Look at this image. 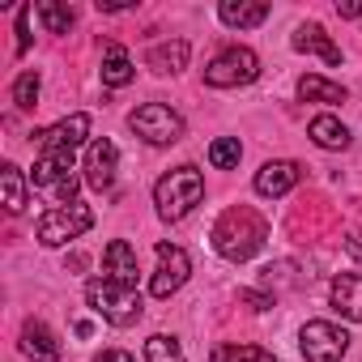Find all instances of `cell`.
<instances>
[{"mask_svg": "<svg viewBox=\"0 0 362 362\" xmlns=\"http://www.w3.org/2000/svg\"><path fill=\"white\" fill-rule=\"evenodd\" d=\"M264 239H269V222H264L256 209H247V205L226 209V214L218 218V226H214V252H218L222 260H230V264L252 260V256L264 247Z\"/></svg>", "mask_w": 362, "mask_h": 362, "instance_id": "obj_1", "label": "cell"}, {"mask_svg": "<svg viewBox=\"0 0 362 362\" xmlns=\"http://www.w3.org/2000/svg\"><path fill=\"white\" fill-rule=\"evenodd\" d=\"M201 197H205V175L197 166H175L153 188V205H158L162 222H184L201 205Z\"/></svg>", "mask_w": 362, "mask_h": 362, "instance_id": "obj_2", "label": "cell"}, {"mask_svg": "<svg viewBox=\"0 0 362 362\" xmlns=\"http://www.w3.org/2000/svg\"><path fill=\"white\" fill-rule=\"evenodd\" d=\"M86 303H90V311L94 315H103L107 324H115V328H128V324H136L141 320V294H136V286H124V281H111V277H98V281H90L86 286Z\"/></svg>", "mask_w": 362, "mask_h": 362, "instance_id": "obj_3", "label": "cell"}, {"mask_svg": "<svg viewBox=\"0 0 362 362\" xmlns=\"http://www.w3.org/2000/svg\"><path fill=\"white\" fill-rule=\"evenodd\" d=\"M73 153L77 149H39L35 170H30V184L52 192L60 205H77V175H73Z\"/></svg>", "mask_w": 362, "mask_h": 362, "instance_id": "obj_4", "label": "cell"}, {"mask_svg": "<svg viewBox=\"0 0 362 362\" xmlns=\"http://www.w3.org/2000/svg\"><path fill=\"white\" fill-rule=\"evenodd\" d=\"M260 77V56L252 47H226L209 60L205 69V86L214 90H235V86H252Z\"/></svg>", "mask_w": 362, "mask_h": 362, "instance_id": "obj_5", "label": "cell"}, {"mask_svg": "<svg viewBox=\"0 0 362 362\" xmlns=\"http://www.w3.org/2000/svg\"><path fill=\"white\" fill-rule=\"evenodd\" d=\"M90 226H94V209L90 205H60V209H47L39 218L35 235H39L43 247H64V243L81 239Z\"/></svg>", "mask_w": 362, "mask_h": 362, "instance_id": "obj_6", "label": "cell"}, {"mask_svg": "<svg viewBox=\"0 0 362 362\" xmlns=\"http://www.w3.org/2000/svg\"><path fill=\"white\" fill-rule=\"evenodd\" d=\"M128 128L145 141V145H175L179 136H184V119H179L170 107L162 103H145L128 115Z\"/></svg>", "mask_w": 362, "mask_h": 362, "instance_id": "obj_7", "label": "cell"}, {"mask_svg": "<svg viewBox=\"0 0 362 362\" xmlns=\"http://www.w3.org/2000/svg\"><path fill=\"white\" fill-rule=\"evenodd\" d=\"M298 345H303L307 362H341L345 349H349V332L328 324V320H307L303 332H298Z\"/></svg>", "mask_w": 362, "mask_h": 362, "instance_id": "obj_8", "label": "cell"}, {"mask_svg": "<svg viewBox=\"0 0 362 362\" xmlns=\"http://www.w3.org/2000/svg\"><path fill=\"white\" fill-rule=\"evenodd\" d=\"M192 273V260L184 247H175V243H158V273L149 277V294L153 298H170L179 286L188 281Z\"/></svg>", "mask_w": 362, "mask_h": 362, "instance_id": "obj_9", "label": "cell"}, {"mask_svg": "<svg viewBox=\"0 0 362 362\" xmlns=\"http://www.w3.org/2000/svg\"><path fill=\"white\" fill-rule=\"evenodd\" d=\"M298 179H303V166L298 162H290V158H273V162H264L260 170H256V179H252V188L260 192V197H286L290 188H298Z\"/></svg>", "mask_w": 362, "mask_h": 362, "instance_id": "obj_10", "label": "cell"}, {"mask_svg": "<svg viewBox=\"0 0 362 362\" xmlns=\"http://www.w3.org/2000/svg\"><path fill=\"white\" fill-rule=\"evenodd\" d=\"M115 166H119V149L107 136L86 145V184L90 188H111L115 184Z\"/></svg>", "mask_w": 362, "mask_h": 362, "instance_id": "obj_11", "label": "cell"}, {"mask_svg": "<svg viewBox=\"0 0 362 362\" xmlns=\"http://www.w3.org/2000/svg\"><path fill=\"white\" fill-rule=\"evenodd\" d=\"M35 136H39V149H81L90 136V115L86 111L64 115L60 124H52L47 132H35Z\"/></svg>", "mask_w": 362, "mask_h": 362, "instance_id": "obj_12", "label": "cell"}, {"mask_svg": "<svg viewBox=\"0 0 362 362\" xmlns=\"http://www.w3.org/2000/svg\"><path fill=\"white\" fill-rule=\"evenodd\" d=\"M290 47H294V52H303V56H320L324 64H341V47L324 35V26H320V22H303V26L290 35Z\"/></svg>", "mask_w": 362, "mask_h": 362, "instance_id": "obj_13", "label": "cell"}, {"mask_svg": "<svg viewBox=\"0 0 362 362\" xmlns=\"http://www.w3.org/2000/svg\"><path fill=\"white\" fill-rule=\"evenodd\" d=\"M22 354L30 362H60V341L43 320H26L22 324Z\"/></svg>", "mask_w": 362, "mask_h": 362, "instance_id": "obj_14", "label": "cell"}, {"mask_svg": "<svg viewBox=\"0 0 362 362\" xmlns=\"http://www.w3.org/2000/svg\"><path fill=\"white\" fill-rule=\"evenodd\" d=\"M328 303H332L345 320L362 324V273H341V277H332Z\"/></svg>", "mask_w": 362, "mask_h": 362, "instance_id": "obj_15", "label": "cell"}, {"mask_svg": "<svg viewBox=\"0 0 362 362\" xmlns=\"http://www.w3.org/2000/svg\"><path fill=\"white\" fill-rule=\"evenodd\" d=\"M103 269H107V277L111 281H124V286H136V247L132 243H124V239H111L107 243V252H103Z\"/></svg>", "mask_w": 362, "mask_h": 362, "instance_id": "obj_16", "label": "cell"}, {"mask_svg": "<svg viewBox=\"0 0 362 362\" xmlns=\"http://www.w3.org/2000/svg\"><path fill=\"white\" fill-rule=\"evenodd\" d=\"M145 64L153 69V73H184L188 69V43L184 39H170V43H153L149 52H145Z\"/></svg>", "mask_w": 362, "mask_h": 362, "instance_id": "obj_17", "label": "cell"}, {"mask_svg": "<svg viewBox=\"0 0 362 362\" xmlns=\"http://www.w3.org/2000/svg\"><path fill=\"white\" fill-rule=\"evenodd\" d=\"M218 18H222V26H230V30H252V26H260V22L269 18V5H252V0H222V5H218Z\"/></svg>", "mask_w": 362, "mask_h": 362, "instance_id": "obj_18", "label": "cell"}, {"mask_svg": "<svg viewBox=\"0 0 362 362\" xmlns=\"http://www.w3.org/2000/svg\"><path fill=\"white\" fill-rule=\"evenodd\" d=\"M307 132H311V141H315L320 149H349V128H345L337 115H315Z\"/></svg>", "mask_w": 362, "mask_h": 362, "instance_id": "obj_19", "label": "cell"}, {"mask_svg": "<svg viewBox=\"0 0 362 362\" xmlns=\"http://www.w3.org/2000/svg\"><path fill=\"white\" fill-rule=\"evenodd\" d=\"M298 98H303V103H345L349 94H345V86H337V81H328V77H320V73H307V77L298 81Z\"/></svg>", "mask_w": 362, "mask_h": 362, "instance_id": "obj_20", "label": "cell"}, {"mask_svg": "<svg viewBox=\"0 0 362 362\" xmlns=\"http://www.w3.org/2000/svg\"><path fill=\"white\" fill-rule=\"evenodd\" d=\"M136 77V69H132V60H128V52L124 47H107V56H103V86H111V90H119V86H128Z\"/></svg>", "mask_w": 362, "mask_h": 362, "instance_id": "obj_21", "label": "cell"}, {"mask_svg": "<svg viewBox=\"0 0 362 362\" xmlns=\"http://www.w3.org/2000/svg\"><path fill=\"white\" fill-rule=\"evenodd\" d=\"M0 188H5V209H9V214H22V209H26V179H22V166H13V162L0 166Z\"/></svg>", "mask_w": 362, "mask_h": 362, "instance_id": "obj_22", "label": "cell"}, {"mask_svg": "<svg viewBox=\"0 0 362 362\" xmlns=\"http://www.w3.org/2000/svg\"><path fill=\"white\" fill-rule=\"evenodd\" d=\"M145 362H188V358H184V349H179L175 337L153 332V337L145 341Z\"/></svg>", "mask_w": 362, "mask_h": 362, "instance_id": "obj_23", "label": "cell"}, {"mask_svg": "<svg viewBox=\"0 0 362 362\" xmlns=\"http://www.w3.org/2000/svg\"><path fill=\"white\" fill-rule=\"evenodd\" d=\"M35 9H39V22L47 26V35H69L73 30V9L56 5V0H43V5H35Z\"/></svg>", "mask_w": 362, "mask_h": 362, "instance_id": "obj_24", "label": "cell"}, {"mask_svg": "<svg viewBox=\"0 0 362 362\" xmlns=\"http://www.w3.org/2000/svg\"><path fill=\"white\" fill-rule=\"evenodd\" d=\"M239 158H243V145H239V136H218V141L209 145V162H214L218 170H230V166H239Z\"/></svg>", "mask_w": 362, "mask_h": 362, "instance_id": "obj_25", "label": "cell"}, {"mask_svg": "<svg viewBox=\"0 0 362 362\" xmlns=\"http://www.w3.org/2000/svg\"><path fill=\"white\" fill-rule=\"evenodd\" d=\"M13 103H18V111H35V103H39V73L35 69H26L13 81Z\"/></svg>", "mask_w": 362, "mask_h": 362, "instance_id": "obj_26", "label": "cell"}, {"mask_svg": "<svg viewBox=\"0 0 362 362\" xmlns=\"http://www.w3.org/2000/svg\"><path fill=\"white\" fill-rule=\"evenodd\" d=\"M35 13H39L35 5H22V9H18V56L30 52V18H35Z\"/></svg>", "mask_w": 362, "mask_h": 362, "instance_id": "obj_27", "label": "cell"}, {"mask_svg": "<svg viewBox=\"0 0 362 362\" xmlns=\"http://www.w3.org/2000/svg\"><path fill=\"white\" fill-rule=\"evenodd\" d=\"M230 362H277V358L260 345H243V349H230Z\"/></svg>", "mask_w": 362, "mask_h": 362, "instance_id": "obj_28", "label": "cell"}, {"mask_svg": "<svg viewBox=\"0 0 362 362\" xmlns=\"http://www.w3.org/2000/svg\"><path fill=\"white\" fill-rule=\"evenodd\" d=\"M239 303H247L252 311H269L273 307V298L269 294H256V290H239Z\"/></svg>", "mask_w": 362, "mask_h": 362, "instance_id": "obj_29", "label": "cell"}, {"mask_svg": "<svg viewBox=\"0 0 362 362\" xmlns=\"http://www.w3.org/2000/svg\"><path fill=\"white\" fill-rule=\"evenodd\" d=\"M341 247H345L354 260H362V230H349V235L341 239Z\"/></svg>", "mask_w": 362, "mask_h": 362, "instance_id": "obj_30", "label": "cell"}, {"mask_svg": "<svg viewBox=\"0 0 362 362\" xmlns=\"http://www.w3.org/2000/svg\"><path fill=\"white\" fill-rule=\"evenodd\" d=\"M94 362H132V354H128V349H103Z\"/></svg>", "mask_w": 362, "mask_h": 362, "instance_id": "obj_31", "label": "cell"}, {"mask_svg": "<svg viewBox=\"0 0 362 362\" xmlns=\"http://www.w3.org/2000/svg\"><path fill=\"white\" fill-rule=\"evenodd\" d=\"M337 13L341 18H362V0H345V5L337 0Z\"/></svg>", "mask_w": 362, "mask_h": 362, "instance_id": "obj_32", "label": "cell"}, {"mask_svg": "<svg viewBox=\"0 0 362 362\" xmlns=\"http://www.w3.org/2000/svg\"><path fill=\"white\" fill-rule=\"evenodd\" d=\"M214 362H230V345H218L214 349Z\"/></svg>", "mask_w": 362, "mask_h": 362, "instance_id": "obj_33", "label": "cell"}]
</instances>
